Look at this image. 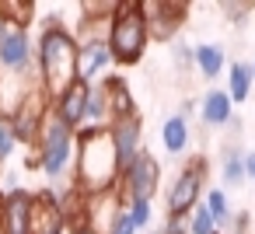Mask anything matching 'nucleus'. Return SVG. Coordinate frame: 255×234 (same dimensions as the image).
<instances>
[{
	"label": "nucleus",
	"instance_id": "nucleus-16",
	"mask_svg": "<svg viewBox=\"0 0 255 234\" xmlns=\"http://www.w3.org/2000/svg\"><path fill=\"white\" fill-rule=\"evenodd\" d=\"M189 119L185 116H168L164 122H161V147H164V154H171V157H178V154H185V147H189Z\"/></svg>",
	"mask_w": 255,
	"mask_h": 234
},
{
	"label": "nucleus",
	"instance_id": "nucleus-24",
	"mask_svg": "<svg viewBox=\"0 0 255 234\" xmlns=\"http://www.w3.org/2000/svg\"><path fill=\"white\" fill-rule=\"evenodd\" d=\"M220 14L227 18V21H234V25H241L252 11H255V4H252V0H220Z\"/></svg>",
	"mask_w": 255,
	"mask_h": 234
},
{
	"label": "nucleus",
	"instance_id": "nucleus-13",
	"mask_svg": "<svg viewBox=\"0 0 255 234\" xmlns=\"http://www.w3.org/2000/svg\"><path fill=\"white\" fill-rule=\"evenodd\" d=\"M199 119L210 126V129H224L234 122V102L227 95V88H210L203 98H199Z\"/></svg>",
	"mask_w": 255,
	"mask_h": 234
},
{
	"label": "nucleus",
	"instance_id": "nucleus-5",
	"mask_svg": "<svg viewBox=\"0 0 255 234\" xmlns=\"http://www.w3.org/2000/svg\"><path fill=\"white\" fill-rule=\"evenodd\" d=\"M206 171H210V164H206L203 154L182 164V171L175 175V182L168 189V217H189L199 206V196H206L203 192L206 189Z\"/></svg>",
	"mask_w": 255,
	"mask_h": 234
},
{
	"label": "nucleus",
	"instance_id": "nucleus-11",
	"mask_svg": "<svg viewBox=\"0 0 255 234\" xmlns=\"http://www.w3.org/2000/svg\"><path fill=\"white\" fill-rule=\"evenodd\" d=\"M116 63L112 56V46L109 42H91V46H81L77 53V81L81 84H102L109 81V67Z\"/></svg>",
	"mask_w": 255,
	"mask_h": 234
},
{
	"label": "nucleus",
	"instance_id": "nucleus-15",
	"mask_svg": "<svg viewBox=\"0 0 255 234\" xmlns=\"http://www.w3.org/2000/svg\"><path fill=\"white\" fill-rule=\"evenodd\" d=\"M53 109H56V116H60L70 129L81 133V129L88 126V84H74Z\"/></svg>",
	"mask_w": 255,
	"mask_h": 234
},
{
	"label": "nucleus",
	"instance_id": "nucleus-26",
	"mask_svg": "<svg viewBox=\"0 0 255 234\" xmlns=\"http://www.w3.org/2000/svg\"><path fill=\"white\" fill-rule=\"evenodd\" d=\"M126 210H129V217H133L136 231L150 227V217H154V210H150V199H133V203H126Z\"/></svg>",
	"mask_w": 255,
	"mask_h": 234
},
{
	"label": "nucleus",
	"instance_id": "nucleus-19",
	"mask_svg": "<svg viewBox=\"0 0 255 234\" xmlns=\"http://www.w3.org/2000/svg\"><path fill=\"white\" fill-rule=\"evenodd\" d=\"M105 91H109V102H112V119H123V116H133L136 112V102H133L129 84L123 77H109L105 81Z\"/></svg>",
	"mask_w": 255,
	"mask_h": 234
},
{
	"label": "nucleus",
	"instance_id": "nucleus-28",
	"mask_svg": "<svg viewBox=\"0 0 255 234\" xmlns=\"http://www.w3.org/2000/svg\"><path fill=\"white\" fill-rule=\"evenodd\" d=\"M161 234H189V217H168Z\"/></svg>",
	"mask_w": 255,
	"mask_h": 234
},
{
	"label": "nucleus",
	"instance_id": "nucleus-1",
	"mask_svg": "<svg viewBox=\"0 0 255 234\" xmlns=\"http://www.w3.org/2000/svg\"><path fill=\"white\" fill-rule=\"evenodd\" d=\"M77 53H81V46H77L74 32H67L60 18H49L35 39V74L53 105L74 84H81L77 81Z\"/></svg>",
	"mask_w": 255,
	"mask_h": 234
},
{
	"label": "nucleus",
	"instance_id": "nucleus-17",
	"mask_svg": "<svg viewBox=\"0 0 255 234\" xmlns=\"http://www.w3.org/2000/svg\"><path fill=\"white\" fill-rule=\"evenodd\" d=\"M196 70L206 81H217L220 74H227V53L217 42H199L196 46Z\"/></svg>",
	"mask_w": 255,
	"mask_h": 234
},
{
	"label": "nucleus",
	"instance_id": "nucleus-9",
	"mask_svg": "<svg viewBox=\"0 0 255 234\" xmlns=\"http://www.w3.org/2000/svg\"><path fill=\"white\" fill-rule=\"evenodd\" d=\"M109 136H112L116 154H119V164H123V171H126V168H129V164L143 154V147H140V140H143V122H140V112L123 116V119H112Z\"/></svg>",
	"mask_w": 255,
	"mask_h": 234
},
{
	"label": "nucleus",
	"instance_id": "nucleus-3",
	"mask_svg": "<svg viewBox=\"0 0 255 234\" xmlns=\"http://www.w3.org/2000/svg\"><path fill=\"white\" fill-rule=\"evenodd\" d=\"M35 161L49 182H63L70 175V168H77V129H70L56 116V109L42 122V133L35 143Z\"/></svg>",
	"mask_w": 255,
	"mask_h": 234
},
{
	"label": "nucleus",
	"instance_id": "nucleus-2",
	"mask_svg": "<svg viewBox=\"0 0 255 234\" xmlns=\"http://www.w3.org/2000/svg\"><path fill=\"white\" fill-rule=\"evenodd\" d=\"M123 182V164L116 154V143L109 129H84L77 133V168H74V185L84 189L88 196H102L119 189Z\"/></svg>",
	"mask_w": 255,
	"mask_h": 234
},
{
	"label": "nucleus",
	"instance_id": "nucleus-35",
	"mask_svg": "<svg viewBox=\"0 0 255 234\" xmlns=\"http://www.w3.org/2000/svg\"><path fill=\"white\" fill-rule=\"evenodd\" d=\"M150 234H161V231H150Z\"/></svg>",
	"mask_w": 255,
	"mask_h": 234
},
{
	"label": "nucleus",
	"instance_id": "nucleus-31",
	"mask_svg": "<svg viewBox=\"0 0 255 234\" xmlns=\"http://www.w3.org/2000/svg\"><path fill=\"white\" fill-rule=\"evenodd\" d=\"M11 32H14V28H11V25H7L4 18H0V46H4V42L11 39Z\"/></svg>",
	"mask_w": 255,
	"mask_h": 234
},
{
	"label": "nucleus",
	"instance_id": "nucleus-32",
	"mask_svg": "<svg viewBox=\"0 0 255 234\" xmlns=\"http://www.w3.org/2000/svg\"><path fill=\"white\" fill-rule=\"evenodd\" d=\"M192 112H196V105H192V102H182V109H178V116H185V119H189Z\"/></svg>",
	"mask_w": 255,
	"mask_h": 234
},
{
	"label": "nucleus",
	"instance_id": "nucleus-4",
	"mask_svg": "<svg viewBox=\"0 0 255 234\" xmlns=\"http://www.w3.org/2000/svg\"><path fill=\"white\" fill-rule=\"evenodd\" d=\"M112 56L119 67H133L143 60L150 46V25L143 18V0H123L112 18V35H109Z\"/></svg>",
	"mask_w": 255,
	"mask_h": 234
},
{
	"label": "nucleus",
	"instance_id": "nucleus-25",
	"mask_svg": "<svg viewBox=\"0 0 255 234\" xmlns=\"http://www.w3.org/2000/svg\"><path fill=\"white\" fill-rule=\"evenodd\" d=\"M14 147H18V140H14V126H11V119L0 116V168L7 164V157L14 154Z\"/></svg>",
	"mask_w": 255,
	"mask_h": 234
},
{
	"label": "nucleus",
	"instance_id": "nucleus-29",
	"mask_svg": "<svg viewBox=\"0 0 255 234\" xmlns=\"http://www.w3.org/2000/svg\"><path fill=\"white\" fill-rule=\"evenodd\" d=\"M248 224H252V217H248V213H234V220H231V234H245V231H248Z\"/></svg>",
	"mask_w": 255,
	"mask_h": 234
},
{
	"label": "nucleus",
	"instance_id": "nucleus-12",
	"mask_svg": "<svg viewBox=\"0 0 255 234\" xmlns=\"http://www.w3.org/2000/svg\"><path fill=\"white\" fill-rule=\"evenodd\" d=\"M32 63H35V42L28 32L14 28L11 39L0 46V70L4 74H35Z\"/></svg>",
	"mask_w": 255,
	"mask_h": 234
},
{
	"label": "nucleus",
	"instance_id": "nucleus-21",
	"mask_svg": "<svg viewBox=\"0 0 255 234\" xmlns=\"http://www.w3.org/2000/svg\"><path fill=\"white\" fill-rule=\"evenodd\" d=\"M220 178L227 185H241L248 175H245V150L241 147H227L224 157H220Z\"/></svg>",
	"mask_w": 255,
	"mask_h": 234
},
{
	"label": "nucleus",
	"instance_id": "nucleus-33",
	"mask_svg": "<svg viewBox=\"0 0 255 234\" xmlns=\"http://www.w3.org/2000/svg\"><path fill=\"white\" fill-rule=\"evenodd\" d=\"M4 203H7V192H0V231H4Z\"/></svg>",
	"mask_w": 255,
	"mask_h": 234
},
{
	"label": "nucleus",
	"instance_id": "nucleus-7",
	"mask_svg": "<svg viewBox=\"0 0 255 234\" xmlns=\"http://www.w3.org/2000/svg\"><path fill=\"white\" fill-rule=\"evenodd\" d=\"M189 14L185 0H143V18L150 25V42H175V32L182 28Z\"/></svg>",
	"mask_w": 255,
	"mask_h": 234
},
{
	"label": "nucleus",
	"instance_id": "nucleus-27",
	"mask_svg": "<svg viewBox=\"0 0 255 234\" xmlns=\"http://www.w3.org/2000/svg\"><path fill=\"white\" fill-rule=\"evenodd\" d=\"M109 234H136V224H133V217H129V210H126V206L116 213V220H112Z\"/></svg>",
	"mask_w": 255,
	"mask_h": 234
},
{
	"label": "nucleus",
	"instance_id": "nucleus-22",
	"mask_svg": "<svg viewBox=\"0 0 255 234\" xmlns=\"http://www.w3.org/2000/svg\"><path fill=\"white\" fill-rule=\"evenodd\" d=\"M203 203H206V210H210V217L217 220V227H227V231H231V220H234V210H231V199H227V192H224V189H206V196H203Z\"/></svg>",
	"mask_w": 255,
	"mask_h": 234
},
{
	"label": "nucleus",
	"instance_id": "nucleus-20",
	"mask_svg": "<svg viewBox=\"0 0 255 234\" xmlns=\"http://www.w3.org/2000/svg\"><path fill=\"white\" fill-rule=\"evenodd\" d=\"M0 18H4L11 28L28 32V25L35 18V4H25V0H0Z\"/></svg>",
	"mask_w": 255,
	"mask_h": 234
},
{
	"label": "nucleus",
	"instance_id": "nucleus-18",
	"mask_svg": "<svg viewBox=\"0 0 255 234\" xmlns=\"http://www.w3.org/2000/svg\"><path fill=\"white\" fill-rule=\"evenodd\" d=\"M252 88H255V70H252V63H231V67H227V95H231V102H234V105L248 102Z\"/></svg>",
	"mask_w": 255,
	"mask_h": 234
},
{
	"label": "nucleus",
	"instance_id": "nucleus-23",
	"mask_svg": "<svg viewBox=\"0 0 255 234\" xmlns=\"http://www.w3.org/2000/svg\"><path fill=\"white\" fill-rule=\"evenodd\" d=\"M189 234H220V227H217V220L210 217L206 203H199V206L189 213Z\"/></svg>",
	"mask_w": 255,
	"mask_h": 234
},
{
	"label": "nucleus",
	"instance_id": "nucleus-34",
	"mask_svg": "<svg viewBox=\"0 0 255 234\" xmlns=\"http://www.w3.org/2000/svg\"><path fill=\"white\" fill-rule=\"evenodd\" d=\"M74 234H98V231H91V227H84V231H74Z\"/></svg>",
	"mask_w": 255,
	"mask_h": 234
},
{
	"label": "nucleus",
	"instance_id": "nucleus-10",
	"mask_svg": "<svg viewBox=\"0 0 255 234\" xmlns=\"http://www.w3.org/2000/svg\"><path fill=\"white\" fill-rule=\"evenodd\" d=\"M32 234H70L60 210V196H53L49 189L32 192Z\"/></svg>",
	"mask_w": 255,
	"mask_h": 234
},
{
	"label": "nucleus",
	"instance_id": "nucleus-14",
	"mask_svg": "<svg viewBox=\"0 0 255 234\" xmlns=\"http://www.w3.org/2000/svg\"><path fill=\"white\" fill-rule=\"evenodd\" d=\"M0 234H32V192L14 189L4 203V231Z\"/></svg>",
	"mask_w": 255,
	"mask_h": 234
},
{
	"label": "nucleus",
	"instance_id": "nucleus-6",
	"mask_svg": "<svg viewBox=\"0 0 255 234\" xmlns=\"http://www.w3.org/2000/svg\"><path fill=\"white\" fill-rule=\"evenodd\" d=\"M53 112V102H49V95L42 91V84L21 102V109L11 116V126H14V140L18 143H39V133H42V122H46V116Z\"/></svg>",
	"mask_w": 255,
	"mask_h": 234
},
{
	"label": "nucleus",
	"instance_id": "nucleus-8",
	"mask_svg": "<svg viewBox=\"0 0 255 234\" xmlns=\"http://www.w3.org/2000/svg\"><path fill=\"white\" fill-rule=\"evenodd\" d=\"M157 185H161V164H157V157L147 154V150L123 171V182H119L126 203H133V199H150V196L157 192Z\"/></svg>",
	"mask_w": 255,
	"mask_h": 234
},
{
	"label": "nucleus",
	"instance_id": "nucleus-36",
	"mask_svg": "<svg viewBox=\"0 0 255 234\" xmlns=\"http://www.w3.org/2000/svg\"><path fill=\"white\" fill-rule=\"evenodd\" d=\"M252 70H255V63H252Z\"/></svg>",
	"mask_w": 255,
	"mask_h": 234
},
{
	"label": "nucleus",
	"instance_id": "nucleus-30",
	"mask_svg": "<svg viewBox=\"0 0 255 234\" xmlns=\"http://www.w3.org/2000/svg\"><path fill=\"white\" fill-rule=\"evenodd\" d=\"M245 175L255 182V150H245Z\"/></svg>",
	"mask_w": 255,
	"mask_h": 234
}]
</instances>
